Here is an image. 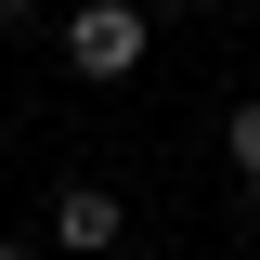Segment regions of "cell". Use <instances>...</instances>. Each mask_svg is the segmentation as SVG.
Instances as JSON below:
<instances>
[{
  "instance_id": "obj_4",
  "label": "cell",
  "mask_w": 260,
  "mask_h": 260,
  "mask_svg": "<svg viewBox=\"0 0 260 260\" xmlns=\"http://www.w3.org/2000/svg\"><path fill=\"white\" fill-rule=\"evenodd\" d=\"M26 13H39V0H0V26H26Z\"/></svg>"
},
{
  "instance_id": "obj_2",
  "label": "cell",
  "mask_w": 260,
  "mask_h": 260,
  "mask_svg": "<svg viewBox=\"0 0 260 260\" xmlns=\"http://www.w3.org/2000/svg\"><path fill=\"white\" fill-rule=\"evenodd\" d=\"M117 234H130V195H117V182H65V195H52V247H65V260H104Z\"/></svg>"
},
{
  "instance_id": "obj_3",
  "label": "cell",
  "mask_w": 260,
  "mask_h": 260,
  "mask_svg": "<svg viewBox=\"0 0 260 260\" xmlns=\"http://www.w3.org/2000/svg\"><path fill=\"white\" fill-rule=\"evenodd\" d=\"M221 156H234V182H260V91H234V117H221Z\"/></svg>"
},
{
  "instance_id": "obj_1",
  "label": "cell",
  "mask_w": 260,
  "mask_h": 260,
  "mask_svg": "<svg viewBox=\"0 0 260 260\" xmlns=\"http://www.w3.org/2000/svg\"><path fill=\"white\" fill-rule=\"evenodd\" d=\"M143 52H156V13H143V0H65V65H78L91 91L143 78Z\"/></svg>"
},
{
  "instance_id": "obj_5",
  "label": "cell",
  "mask_w": 260,
  "mask_h": 260,
  "mask_svg": "<svg viewBox=\"0 0 260 260\" xmlns=\"http://www.w3.org/2000/svg\"><path fill=\"white\" fill-rule=\"evenodd\" d=\"M0 260H26V234H0Z\"/></svg>"
},
{
  "instance_id": "obj_6",
  "label": "cell",
  "mask_w": 260,
  "mask_h": 260,
  "mask_svg": "<svg viewBox=\"0 0 260 260\" xmlns=\"http://www.w3.org/2000/svg\"><path fill=\"white\" fill-rule=\"evenodd\" d=\"M247 13H260V0H247Z\"/></svg>"
}]
</instances>
